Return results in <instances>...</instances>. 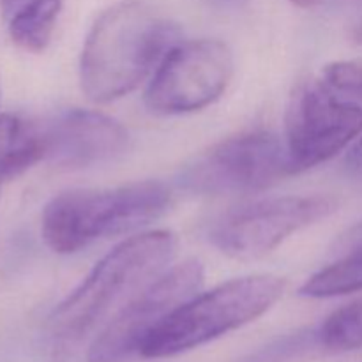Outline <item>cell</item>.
<instances>
[{"instance_id":"6da1fadb","label":"cell","mask_w":362,"mask_h":362,"mask_svg":"<svg viewBox=\"0 0 362 362\" xmlns=\"http://www.w3.org/2000/svg\"><path fill=\"white\" fill-rule=\"evenodd\" d=\"M180 30L141 0H124L103 11L85 37L80 83L87 99L112 103L133 92L156 71Z\"/></svg>"},{"instance_id":"7a4b0ae2","label":"cell","mask_w":362,"mask_h":362,"mask_svg":"<svg viewBox=\"0 0 362 362\" xmlns=\"http://www.w3.org/2000/svg\"><path fill=\"white\" fill-rule=\"evenodd\" d=\"M177 239L168 230L129 237L94 265L49 317L53 343L66 349L85 338L115 308H122L144 286L168 269Z\"/></svg>"},{"instance_id":"3957f363","label":"cell","mask_w":362,"mask_h":362,"mask_svg":"<svg viewBox=\"0 0 362 362\" xmlns=\"http://www.w3.org/2000/svg\"><path fill=\"white\" fill-rule=\"evenodd\" d=\"M172 191L159 180H141L108 189H69L46 204L41 233L46 246L71 255L106 237L133 232L161 218Z\"/></svg>"},{"instance_id":"277c9868","label":"cell","mask_w":362,"mask_h":362,"mask_svg":"<svg viewBox=\"0 0 362 362\" xmlns=\"http://www.w3.org/2000/svg\"><path fill=\"white\" fill-rule=\"evenodd\" d=\"M285 286L279 276L253 274L197 293L148 336L140 357L179 356L244 327L267 313L283 297Z\"/></svg>"},{"instance_id":"5b68a950","label":"cell","mask_w":362,"mask_h":362,"mask_svg":"<svg viewBox=\"0 0 362 362\" xmlns=\"http://www.w3.org/2000/svg\"><path fill=\"white\" fill-rule=\"evenodd\" d=\"M293 173L285 144L267 131H253L219 141L198 156L180 172L179 186L209 197L251 194Z\"/></svg>"},{"instance_id":"8992f818","label":"cell","mask_w":362,"mask_h":362,"mask_svg":"<svg viewBox=\"0 0 362 362\" xmlns=\"http://www.w3.org/2000/svg\"><path fill=\"white\" fill-rule=\"evenodd\" d=\"M338 202L325 194L278 197L230 209L209 228V243L226 257L257 260L293 233L334 214Z\"/></svg>"},{"instance_id":"52a82bcc","label":"cell","mask_w":362,"mask_h":362,"mask_svg":"<svg viewBox=\"0 0 362 362\" xmlns=\"http://www.w3.org/2000/svg\"><path fill=\"white\" fill-rule=\"evenodd\" d=\"M233 76V53L219 39L179 41L168 49L145 90L158 115L200 112L218 101Z\"/></svg>"},{"instance_id":"ba28073f","label":"cell","mask_w":362,"mask_h":362,"mask_svg":"<svg viewBox=\"0 0 362 362\" xmlns=\"http://www.w3.org/2000/svg\"><path fill=\"white\" fill-rule=\"evenodd\" d=\"M202 286L204 267L194 258L166 269L117 311L88 349V362H124L140 356L148 336Z\"/></svg>"},{"instance_id":"9c48e42d","label":"cell","mask_w":362,"mask_h":362,"mask_svg":"<svg viewBox=\"0 0 362 362\" xmlns=\"http://www.w3.org/2000/svg\"><path fill=\"white\" fill-rule=\"evenodd\" d=\"M285 124V147L297 173L329 161L362 134V106L322 81H308L293 92Z\"/></svg>"},{"instance_id":"30bf717a","label":"cell","mask_w":362,"mask_h":362,"mask_svg":"<svg viewBox=\"0 0 362 362\" xmlns=\"http://www.w3.org/2000/svg\"><path fill=\"white\" fill-rule=\"evenodd\" d=\"M42 127L45 159L60 168L106 165L129 148V133L120 122L92 110H69Z\"/></svg>"},{"instance_id":"8fae6325","label":"cell","mask_w":362,"mask_h":362,"mask_svg":"<svg viewBox=\"0 0 362 362\" xmlns=\"http://www.w3.org/2000/svg\"><path fill=\"white\" fill-rule=\"evenodd\" d=\"M343 255L311 276L299 293L311 299L346 296L362 290V230L356 228L341 243Z\"/></svg>"},{"instance_id":"7c38bea8","label":"cell","mask_w":362,"mask_h":362,"mask_svg":"<svg viewBox=\"0 0 362 362\" xmlns=\"http://www.w3.org/2000/svg\"><path fill=\"white\" fill-rule=\"evenodd\" d=\"M45 159L42 127L13 113L0 115V175L11 179Z\"/></svg>"},{"instance_id":"4fadbf2b","label":"cell","mask_w":362,"mask_h":362,"mask_svg":"<svg viewBox=\"0 0 362 362\" xmlns=\"http://www.w3.org/2000/svg\"><path fill=\"white\" fill-rule=\"evenodd\" d=\"M60 13L62 0H28L11 18V39L25 52H45L52 41Z\"/></svg>"},{"instance_id":"5bb4252c","label":"cell","mask_w":362,"mask_h":362,"mask_svg":"<svg viewBox=\"0 0 362 362\" xmlns=\"http://www.w3.org/2000/svg\"><path fill=\"white\" fill-rule=\"evenodd\" d=\"M315 341L329 352L362 349V299L329 315L315 332Z\"/></svg>"},{"instance_id":"9a60e30c","label":"cell","mask_w":362,"mask_h":362,"mask_svg":"<svg viewBox=\"0 0 362 362\" xmlns=\"http://www.w3.org/2000/svg\"><path fill=\"white\" fill-rule=\"evenodd\" d=\"M322 85L345 101L362 103V60H338L322 71Z\"/></svg>"},{"instance_id":"2e32d148","label":"cell","mask_w":362,"mask_h":362,"mask_svg":"<svg viewBox=\"0 0 362 362\" xmlns=\"http://www.w3.org/2000/svg\"><path fill=\"white\" fill-rule=\"evenodd\" d=\"M346 168L356 175H362V138L350 148L346 156Z\"/></svg>"},{"instance_id":"e0dca14e","label":"cell","mask_w":362,"mask_h":362,"mask_svg":"<svg viewBox=\"0 0 362 362\" xmlns=\"http://www.w3.org/2000/svg\"><path fill=\"white\" fill-rule=\"evenodd\" d=\"M290 2L297 7H303V9H310V7H315L317 4H320L322 0H290Z\"/></svg>"},{"instance_id":"ac0fdd59","label":"cell","mask_w":362,"mask_h":362,"mask_svg":"<svg viewBox=\"0 0 362 362\" xmlns=\"http://www.w3.org/2000/svg\"><path fill=\"white\" fill-rule=\"evenodd\" d=\"M16 2H20V0H2L4 7H11V6H14Z\"/></svg>"},{"instance_id":"d6986e66","label":"cell","mask_w":362,"mask_h":362,"mask_svg":"<svg viewBox=\"0 0 362 362\" xmlns=\"http://www.w3.org/2000/svg\"><path fill=\"white\" fill-rule=\"evenodd\" d=\"M221 2H243V0H221Z\"/></svg>"},{"instance_id":"ffe728a7","label":"cell","mask_w":362,"mask_h":362,"mask_svg":"<svg viewBox=\"0 0 362 362\" xmlns=\"http://www.w3.org/2000/svg\"><path fill=\"white\" fill-rule=\"evenodd\" d=\"M4 180H6V179H4V177L0 175V187H2V182H4Z\"/></svg>"},{"instance_id":"44dd1931","label":"cell","mask_w":362,"mask_h":362,"mask_svg":"<svg viewBox=\"0 0 362 362\" xmlns=\"http://www.w3.org/2000/svg\"><path fill=\"white\" fill-rule=\"evenodd\" d=\"M357 228H359V230H362V223H361V225H359V226H357Z\"/></svg>"},{"instance_id":"7402d4cb","label":"cell","mask_w":362,"mask_h":362,"mask_svg":"<svg viewBox=\"0 0 362 362\" xmlns=\"http://www.w3.org/2000/svg\"><path fill=\"white\" fill-rule=\"evenodd\" d=\"M361 2H362V0H361Z\"/></svg>"}]
</instances>
